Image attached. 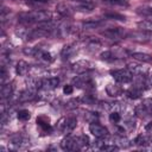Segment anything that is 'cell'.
<instances>
[{
	"label": "cell",
	"instance_id": "6da1fadb",
	"mask_svg": "<svg viewBox=\"0 0 152 152\" xmlns=\"http://www.w3.org/2000/svg\"><path fill=\"white\" fill-rule=\"evenodd\" d=\"M51 13L49 11H44V10H36V11H31V12H24L19 14V23L24 24V25H28V24H39L43 21H48L51 20Z\"/></svg>",
	"mask_w": 152,
	"mask_h": 152
},
{
	"label": "cell",
	"instance_id": "7a4b0ae2",
	"mask_svg": "<svg viewBox=\"0 0 152 152\" xmlns=\"http://www.w3.org/2000/svg\"><path fill=\"white\" fill-rule=\"evenodd\" d=\"M89 144V139L84 135L82 137H65L61 141V147L64 151H76L83 147H87Z\"/></svg>",
	"mask_w": 152,
	"mask_h": 152
},
{
	"label": "cell",
	"instance_id": "3957f363",
	"mask_svg": "<svg viewBox=\"0 0 152 152\" xmlns=\"http://www.w3.org/2000/svg\"><path fill=\"white\" fill-rule=\"evenodd\" d=\"M76 125H77L76 119L72 118V116H68V118H62V119L57 122V128H58L62 133L69 134V133H71V132L75 129Z\"/></svg>",
	"mask_w": 152,
	"mask_h": 152
},
{
	"label": "cell",
	"instance_id": "277c9868",
	"mask_svg": "<svg viewBox=\"0 0 152 152\" xmlns=\"http://www.w3.org/2000/svg\"><path fill=\"white\" fill-rule=\"evenodd\" d=\"M110 75L114 77L115 81H118L119 83H128L133 80L134 75L131 72V70L127 69H115V70H110Z\"/></svg>",
	"mask_w": 152,
	"mask_h": 152
},
{
	"label": "cell",
	"instance_id": "5b68a950",
	"mask_svg": "<svg viewBox=\"0 0 152 152\" xmlns=\"http://www.w3.org/2000/svg\"><path fill=\"white\" fill-rule=\"evenodd\" d=\"M10 141L14 150H23L30 145V139L21 133H17V134L12 135Z\"/></svg>",
	"mask_w": 152,
	"mask_h": 152
},
{
	"label": "cell",
	"instance_id": "8992f818",
	"mask_svg": "<svg viewBox=\"0 0 152 152\" xmlns=\"http://www.w3.org/2000/svg\"><path fill=\"white\" fill-rule=\"evenodd\" d=\"M101 34L108 39H121L127 36L126 31L121 27H110L101 32Z\"/></svg>",
	"mask_w": 152,
	"mask_h": 152
},
{
	"label": "cell",
	"instance_id": "52a82bcc",
	"mask_svg": "<svg viewBox=\"0 0 152 152\" xmlns=\"http://www.w3.org/2000/svg\"><path fill=\"white\" fill-rule=\"evenodd\" d=\"M89 131H90V133L94 137H96L99 139H103V138H107L108 137V129L104 126H102L99 122H96V121L95 122H91L89 125Z\"/></svg>",
	"mask_w": 152,
	"mask_h": 152
},
{
	"label": "cell",
	"instance_id": "ba28073f",
	"mask_svg": "<svg viewBox=\"0 0 152 152\" xmlns=\"http://www.w3.org/2000/svg\"><path fill=\"white\" fill-rule=\"evenodd\" d=\"M91 68H93L91 63L88 62V61H84V59L77 61V62H75V63L71 65L72 71H74V72H77V74H84V72H88Z\"/></svg>",
	"mask_w": 152,
	"mask_h": 152
},
{
	"label": "cell",
	"instance_id": "9c48e42d",
	"mask_svg": "<svg viewBox=\"0 0 152 152\" xmlns=\"http://www.w3.org/2000/svg\"><path fill=\"white\" fill-rule=\"evenodd\" d=\"M134 144L140 146L144 150H152V139L146 134H139L134 139Z\"/></svg>",
	"mask_w": 152,
	"mask_h": 152
},
{
	"label": "cell",
	"instance_id": "30bf717a",
	"mask_svg": "<svg viewBox=\"0 0 152 152\" xmlns=\"http://www.w3.org/2000/svg\"><path fill=\"white\" fill-rule=\"evenodd\" d=\"M93 82H91V77L84 72V74H80L78 76H76L74 78V84L77 87V88H83V87H88L90 86Z\"/></svg>",
	"mask_w": 152,
	"mask_h": 152
},
{
	"label": "cell",
	"instance_id": "8fae6325",
	"mask_svg": "<svg viewBox=\"0 0 152 152\" xmlns=\"http://www.w3.org/2000/svg\"><path fill=\"white\" fill-rule=\"evenodd\" d=\"M36 87H32V86H28L25 90L21 91V94L19 95V101L20 102H27V101H31L36 97Z\"/></svg>",
	"mask_w": 152,
	"mask_h": 152
},
{
	"label": "cell",
	"instance_id": "7c38bea8",
	"mask_svg": "<svg viewBox=\"0 0 152 152\" xmlns=\"http://www.w3.org/2000/svg\"><path fill=\"white\" fill-rule=\"evenodd\" d=\"M59 84V78L58 77H48V78H44L42 81V88L45 89V90H51V89H55L57 88Z\"/></svg>",
	"mask_w": 152,
	"mask_h": 152
},
{
	"label": "cell",
	"instance_id": "4fadbf2b",
	"mask_svg": "<svg viewBox=\"0 0 152 152\" xmlns=\"http://www.w3.org/2000/svg\"><path fill=\"white\" fill-rule=\"evenodd\" d=\"M75 10L76 11H81V12H91L94 10V5L89 1H84V0H77L75 4Z\"/></svg>",
	"mask_w": 152,
	"mask_h": 152
},
{
	"label": "cell",
	"instance_id": "5bb4252c",
	"mask_svg": "<svg viewBox=\"0 0 152 152\" xmlns=\"http://www.w3.org/2000/svg\"><path fill=\"white\" fill-rule=\"evenodd\" d=\"M106 91H107V94H108L109 96H112V97H118V96H120V95L124 93V90H122V88H121L120 86H118V84H112V83L106 87Z\"/></svg>",
	"mask_w": 152,
	"mask_h": 152
},
{
	"label": "cell",
	"instance_id": "9a60e30c",
	"mask_svg": "<svg viewBox=\"0 0 152 152\" xmlns=\"http://www.w3.org/2000/svg\"><path fill=\"white\" fill-rule=\"evenodd\" d=\"M34 57H37L38 59H40V61H43V62H46V63H49V62L52 61L51 53L48 52V51H45V50H43V49H40V48H37Z\"/></svg>",
	"mask_w": 152,
	"mask_h": 152
},
{
	"label": "cell",
	"instance_id": "2e32d148",
	"mask_svg": "<svg viewBox=\"0 0 152 152\" xmlns=\"http://www.w3.org/2000/svg\"><path fill=\"white\" fill-rule=\"evenodd\" d=\"M129 37L134 40V42H138V43H146L150 40V36L144 33V31H140V32H133L129 34Z\"/></svg>",
	"mask_w": 152,
	"mask_h": 152
},
{
	"label": "cell",
	"instance_id": "e0dca14e",
	"mask_svg": "<svg viewBox=\"0 0 152 152\" xmlns=\"http://www.w3.org/2000/svg\"><path fill=\"white\" fill-rule=\"evenodd\" d=\"M56 10H57V12H58L61 15H63V17H70L71 13H72V10L70 8V6L66 5V4H64V2L58 4V5L56 6Z\"/></svg>",
	"mask_w": 152,
	"mask_h": 152
},
{
	"label": "cell",
	"instance_id": "ac0fdd59",
	"mask_svg": "<svg viewBox=\"0 0 152 152\" xmlns=\"http://www.w3.org/2000/svg\"><path fill=\"white\" fill-rule=\"evenodd\" d=\"M131 56L134 59H137L139 62H142V63H150V62H152V56L148 55V53H145V52H133Z\"/></svg>",
	"mask_w": 152,
	"mask_h": 152
},
{
	"label": "cell",
	"instance_id": "d6986e66",
	"mask_svg": "<svg viewBox=\"0 0 152 152\" xmlns=\"http://www.w3.org/2000/svg\"><path fill=\"white\" fill-rule=\"evenodd\" d=\"M12 93H13V86L12 84H10V83H7V84H2V87H1V99L2 100H6V99H10L11 97V95H12Z\"/></svg>",
	"mask_w": 152,
	"mask_h": 152
},
{
	"label": "cell",
	"instance_id": "ffe728a7",
	"mask_svg": "<svg viewBox=\"0 0 152 152\" xmlns=\"http://www.w3.org/2000/svg\"><path fill=\"white\" fill-rule=\"evenodd\" d=\"M28 70H30V65L25 61H19L17 63V66H15L17 74H19V75H26L28 72Z\"/></svg>",
	"mask_w": 152,
	"mask_h": 152
},
{
	"label": "cell",
	"instance_id": "44dd1931",
	"mask_svg": "<svg viewBox=\"0 0 152 152\" xmlns=\"http://www.w3.org/2000/svg\"><path fill=\"white\" fill-rule=\"evenodd\" d=\"M134 113H135L139 118H145V116L148 115V110H147V108H146V106H145L144 102H141V103H139V104L135 106Z\"/></svg>",
	"mask_w": 152,
	"mask_h": 152
},
{
	"label": "cell",
	"instance_id": "7402d4cb",
	"mask_svg": "<svg viewBox=\"0 0 152 152\" xmlns=\"http://www.w3.org/2000/svg\"><path fill=\"white\" fill-rule=\"evenodd\" d=\"M141 93H142V89H140L139 87L134 86L133 88H131L129 90H127L126 95H127L129 99H138V97H140Z\"/></svg>",
	"mask_w": 152,
	"mask_h": 152
},
{
	"label": "cell",
	"instance_id": "603a6c76",
	"mask_svg": "<svg viewBox=\"0 0 152 152\" xmlns=\"http://www.w3.org/2000/svg\"><path fill=\"white\" fill-rule=\"evenodd\" d=\"M138 27L144 32H152V20H142L138 23Z\"/></svg>",
	"mask_w": 152,
	"mask_h": 152
},
{
	"label": "cell",
	"instance_id": "cb8c5ba5",
	"mask_svg": "<svg viewBox=\"0 0 152 152\" xmlns=\"http://www.w3.org/2000/svg\"><path fill=\"white\" fill-rule=\"evenodd\" d=\"M101 25V21L99 20H87L82 24L84 30H93V28H97Z\"/></svg>",
	"mask_w": 152,
	"mask_h": 152
},
{
	"label": "cell",
	"instance_id": "d4e9b609",
	"mask_svg": "<svg viewBox=\"0 0 152 152\" xmlns=\"http://www.w3.org/2000/svg\"><path fill=\"white\" fill-rule=\"evenodd\" d=\"M76 51V49L72 46V45H65L64 48H63V50H62V57L65 59V58H70L72 55H74V52Z\"/></svg>",
	"mask_w": 152,
	"mask_h": 152
},
{
	"label": "cell",
	"instance_id": "484cf974",
	"mask_svg": "<svg viewBox=\"0 0 152 152\" xmlns=\"http://www.w3.org/2000/svg\"><path fill=\"white\" fill-rule=\"evenodd\" d=\"M142 84L145 89H148L152 87V72L147 75H142Z\"/></svg>",
	"mask_w": 152,
	"mask_h": 152
},
{
	"label": "cell",
	"instance_id": "4316f807",
	"mask_svg": "<svg viewBox=\"0 0 152 152\" xmlns=\"http://www.w3.org/2000/svg\"><path fill=\"white\" fill-rule=\"evenodd\" d=\"M18 119L19 120H21V121H26V120H28L30 118H31V114H30V112L27 110V109H21V110H19L18 112Z\"/></svg>",
	"mask_w": 152,
	"mask_h": 152
},
{
	"label": "cell",
	"instance_id": "83f0119b",
	"mask_svg": "<svg viewBox=\"0 0 152 152\" xmlns=\"http://www.w3.org/2000/svg\"><path fill=\"white\" fill-rule=\"evenodd\" d=\"M120 120H121V116H120V113L118 110L110 112V114H109V121L112 124H118Z\"/></svg>",
	"mask_w": 152,
	"mask_h": 152
},
{
	"label": "cell",
	"instance_id": "f1b7e54d",
	"mask_svg": "<svg viewBox=\"0 0 152 152\" xmlns=\"http://www.w3.org/2000/svg\"><path fill=\"white\" fill-rule=\"evenodd\" d=\"M97 118H99V115L96 114V113H93V112H86L84 113V119L88 121V122H95L96 120H97Z\"/></svg>",
	"mask_w": 152,
	"mask_h": 152
},
{
	"label": "cell",
	"instance_id": "f546056e",
	"mask_svg": "<svg viewBox=\"0 0 152 152\" xmlns=\"http://www.w3.org/2000/svg\"><path fill=\"white\" fill-rule=\"evenodd\" d=\"M140 15H144L146 18H152V8L150 7H144V8H138L137 11Z\"/></svg>",
	"mask_w": 152,
	"mask_h": 152
},
{
	"label": "cell",
	"instance_id": "4dcf8cb0",
	"mask_svg": "<svg viewBox=\"0 0 152 152\" xmlns=\"http://www.w3.org/2000/svg\"><path fill=\"white\" fill-rule=\"evenodd\" d=\"M100 57H101V59H103V61H113V59L115 58V55H114L112 51H104V52H102V53L100 55Z\"/></svg>",
	"mask_w": 152,
	"mask_h": 152
},
{
	"label": "cell",
	"instance_id": "1f68e13d",
	"mask_svg": "<svg viewBox=\"0 0 152 152\" xmlns=\"http://www.w3.org/2000/svg\"><path fill=\"white\" fill-rule=\"evenodd\" d=\"M106 18L108 19H115V20H125V17L121 15V14H118V13H106L104 14Z\"/></svg>",
	"mask_w": 152,
	"mask_h": 152
},
{
	"label": "cell",
	"instance_id": "d6a6232c",
	"mask_svg": "<svg viewBox=\"0 0 152 152\" xmlns=\"http://www.w3.org/2000/svg\"><path fill=\"white\" fill-rule=\"evenodd\" d=\"M118 148H119V147H118L116 145H103V146L100 147L101 151H115V150H118Z\"/></svg>",
	"mask_w": 152,
	"mask_h": 152
},
{
	"label": "cell",
	"instance_id": "836d02e7",
	"mask_svg": "<svg viewBox=\"0 0 152 152\" xmlns=\"http://www.w3.org/2000/svg\"><path fill=\"white\" fill-rule=\"evenodd\" d=\"M142 102L145 103V106H146V108L148 110V115H152V99H147V100H145Z\"/></svg>",
	"mask_w": 152,
	"mask_h": 152
},
{
	"label": "cell",
	"instance_id": "e575fe53",
	"mask_svg": "<svg viewBox=\"0 0 152 152\" xmlns=\"http://www.w3.org/2000/svg\"><path fill=\"white\" fill-rule=\"evenodd\" d=\"M72 91H74V87H72L71 84L64 86V88H63V93H64V94L69 95V94H72Z\"/></svg>",
	"mask_w": 152,
	"mask_h": 152
},
{
	"label": "cell",
	"instance_id": "d590c367",
	"mask_svg": "<svg viewBox=\"0 0 152 152\" xmlns=\"http://www.w3.org/2000/svg\"><path fill=\"white\" fill-rule=\"evenodd\" d=\"M106 2H108V4H112V5H124L125 2L124 1H121V0H104Z\"/></svg>",
	"mask_w": 152,
	"mask_h": 152
},
{
	"label": "cell",
	"instance_id": "8d00e7d4",
	"mask_svg": "<svg viewBox=\"0 0 152 152\" xmlns=\"http://www.w3.org/2000/svg\"><path fill=\"white\" fill-rule=\"evenodd\" d=\"M82 101H84L86 103H91V102H94V99H93L90 95H86V96L82 99Z\"/></svg>",
	"mask_w": 152,
	"mask_h": 152
},
{
	"label": "cell",
	"instance_id": "74e56055",
	"mask_svg": "<svg viewBox=\"0 0 152 152\" xmlns=\"http://www.w3.org/2000/svg\"><path fill=\"white\" fill-rule=\"evenodd\" d=\"M146 131H148V132H152V122H150L148 125H146Z\"/></svg>",
	"mask_w": 152,
	"mask_h": 152
},
{
	"label": "cell",
	"instance_id": "f35d334b",
	"mask_svg": "<svg viewBox=\"0 0 152 152\" xmlns=\"http://www.w3.org/2000/svg\"><path fill=\"white\" fill-rule=\"evenodd\" d=\"M102 1H104V0H102Z\"/></svg>",
	"mask_w": 152,
	"mask_h": 152
}]
</instances>
